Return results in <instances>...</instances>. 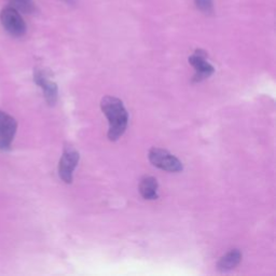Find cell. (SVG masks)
Instances as JSON below:
<instances>
[{
    "label": "cell",
    "instance_id": "1",
    "mask_svg": "<svg viewBox=\"0 0 276 276\" xmlns=\"http://www.w3.org/2000/svg\"><path fill=\"white\" fill-rule=\"evenodd\" d=\"M101 108L109 122L108 138L111 142H116L124 134L127 127V111L122 101L114 96L104 97L101 102Z\"/></svg>",
    "mask_w": 276,
    "mask_h": 276
},
{
    "label": "cell",
    "instance_id": "2",
    "mask_svg": "<svg viewBox=\"0 0 276 276\" xmlns=\"http://www.w3.org/2000/svg\"><path fill=\"white\" fill-rule=\"evenodd\" d=\"M0 22L11 36L22 37L26 33V24L19 11L13 7H5L0 13Z\"/></svg>",
    "mask_w": 276,
    "mask_h": 276
},
{
    "label": "cell",
    "instance_id": "3",
    "mask_svg": "<svg viewBox=\"0 0 276 276\" xmlns=\"http://www.w3.org/2000/svg\"><path fill=\"white\" fill-rule=\"evenodd\" d=\"M149 160L158 168L166 172H180L183 171V163L177 158L169 154L167 150L161 148H152L149 151Z\"/></svg>",
    "mask_w": 276,
    "mask_h": 276
},
{
    "label": "cell",
    "instance_id": "4",
    "mask_svg": "<svg viewBox=\"0 0 276 276\" xmlns=\"http://www.w3.org/2000/svg\"><path fill=\"white\" fill-rule=\"evenodd\" d=\"M79 152L73 147H66L60 160L58 165V175L61 179L66 184H72L73 173L79 162Z\"/></svg>",
    "mask_w": 276,
    "mask_h": 276
},
{
    "label": "cell",
    "instance_id": "5",
    "mask_svg": "<svg viewBox=\"0 0 276 276\" xmlns=\"http://www.w3.org/2000/svg\"><path fill=\"white\" fill-rule=\"evenodd\" d=\"M16 128L17 122L13 117L0 110V150L10 149Z\"/></svg>",
    "mask_w": 276,
    "mask_h": 276
},
{
    "label": "cell",
    "instance_id": "6",
    "mask_svg": "<svg viewBox=\"0 0 276 276\" xmlns=\"http://www.w3.org/2000/svg\"><path fill=\"white\" fill-rule=\"evenodd\" d=\"M206 53L204 51L197 50L195 54L189 57V63L196 69V75L193 77L195 82H199L210 77L215 72L214 67L206 61Z\"/></svg>",
    "mask_w": 276,
    "mask_h": 276
},
{
    "label": "cell",
    "instance_id": "7",
    "mask_svg": "<svg viewBox=\"0 0 276 276\" xmlns=\"http://www.w3.org/2000/svg\"><path fill=\"white\" fill-rule=\"evenodd\" d=\"M34 80L36 83L42 89L45 101L49 105L53 106L57 101V85L54 82L50 81L43 72H41L39 69L35 70L34 74Z\"/></svg>",
    "mask_w": 276,
    "mask_h": 276
},
{
    "label": "cell",
    "instance_id": "8",
    "mask_svg": "<svg viewBox=\"0 0 276 276\" xmlns=\"http://www.w3.org/2000/svg\"><path fill=\"white\" fill-rule=\"evenodd\" d=\"M240 260H242V254H240V251L237 249H233L229 251L224 257H221L217 268H218L220 272L231 271V270L238 266Z\"/></svg>",
    "mask_w": 276,
    "mask_h": 276
},
{
    "label": "cell",
    "instance_id": "9",
    "mask_svg": "<svg viewBox=\"0 0 276 276\" xmlns=\"http://www.w3.org/2000/svg\"><path fill=\"white\" fill-rule=\"evenodd\" d=\"M158 181L156 178L151 177V176H147L144 177L140 181L139 185V191L140 195L143 196L146 199H157L158 198Z\"/></svg>",
    "mask_w": 276,
    "mask_h": 276
},
{
    "label": "cell",
    "instance_id": "10",
    "mask_svg": "<svg viewBox=\"0 0 276 276\" xmlns=\"http://www.w3.org/2000/svg\"><path fill=\"white\" fill-rule=\"evenodd\" d=\"M8 2L11 4V7L23 13H33L36 9L34 0H8Z\"/></svg>",
    "mask_w": 276,
    "mask_h": 276
},
{
    "label": "cell",
    "instance_id": "11",
    "mask_svg": "<svg viewBox=\"0 0 276 276\" xmlns=\"http://www.w3.org/2000/svg\"><path fill=\"white\" fill-rule=\"evenodd\" d=\"M197 7L205 14H211L214 12L213 0H195Z\"/></svg>",
    "mask_w": 276,
    "mask_h": 276
},
{
    "label": "cell",
    "instance_id": "12",
    "mask_svg": "<svg viewBox=\"0 0 276 276\" xmlns=\"http://www.w3.org/2000/svg\"><path fill=\"white\" fill-rule=\"evenodd\" d=\"M63 1H65L67 3H75L76 0H63Z\"/></svg>",
    "mask_w": 276,
    "mask_h": 276
}]
</instances>
